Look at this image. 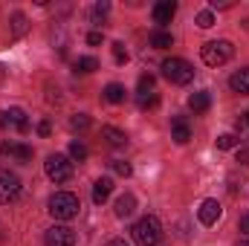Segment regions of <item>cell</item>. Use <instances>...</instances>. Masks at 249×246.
<instances>
[{"label":"cell","mask_w":249,"mask_h":246,"mask_svg":"<svg viewBox=\"0 0 249 246\" xmlns=\"http://www.w3.org/2000/svg\"><path fill=\"white\" fill-rule=\"evenodd\" d=\"M220 203L217 200H203L200 203V209H197V220L203 223V226H214L217 220H220Z\"/></svg>","instance_id":"cell-8"},{"label":"cell","mask_w":249,"mask_h":246,"mask_svg":"<svg viewBox=\"0 0 249 246\" xmlns=\"http://www.w3.org/2000/svg\"><path fill=\"white\" fill-rule=\"evenodd\" d=\"M12 32H15V35H23V32H26V18H23L20 12L12 15Z\"/></svg>","instance_id":"cell-27"},{"label":"cell","mask_w":249,"mask_h":246,"mask_svg":"<svg viewBox=\"0 0 249 246\" xmlns=\"http://www.w3.org/2000/svg\"><path fill=\"white\" fill-rule=\"evenodd\" d=\"M229 87H232L235 93H241V96H249V67L238 70V72L229 78Z\"/></svg>","instance_id":"cell-14"},{"label":"cell","mask_w":249,"mask_h":246,"mask_svg":"<svg viewBox=\"0 0 249 246\" xmlns=\"http://www.w3.org/2000/svg\"><path fill=\"white\" fill-rule=\"evenodd\" d=\"M235 136H238V145L241 148H249V110L238 116V133Z\"/></svg>","instance_id":"cell-18"},{"label":"cell","mask_w":249,"mask_h":246,"mask_svg":"<svg viewBox=\"0 0 249 246\" xmlns=\"http://www.w3.org/2000/svg\"><path fill=\"white\" fill-rule=\"evenodd\" d=\"M70 127H72V130H84V127H90V116H87V113H75V116L70 119Z\"/></svg>","instance_id":"cell-28"},{"label":"cell","mask_w":249,"mask_h":246,"mask_svg":"<svg viewBox=\"0 0 249 246\" xmlns=\"http://www.w3.org/2000/svg\"><path fill=\"white\" fill-rule=\"evenodd\" d=\"M107 12H110V3H96V6H93V12H90V20L102 26V23H105V18H107Z\"/></svg>","instance_id":"cell-23"},{"label":"cell","mask_w":249,"mask_h":246,"mask_svg":"<svg viewBox=\"0 0 249 246\" xmlns=\"http://www.w3.org/2000/svg\"><path fill=\"white\" fill-rule=\"evenodd\" d=\"M133 211H136V200H133V194L124 191L122 197L116 200V217H130Z\"/></svg>","instance_id":"cell-15"},{"label":"cell","mask_w":249,"mask_h":246,"mask_svg":"<svg viewBox=\"0 0 249 246\" xmlns=\"http://www.w3.org/2000/svg\"><path fill=\"white\" fill-rule=\"evenodd\" d=\"M217 148H220V151L238 148V136H235V133H223V136H217Z\"/></svg>","instance_id":"cell-26"},{"label":"cell","mask_w":249,"mask_h":246,"mask_svg":"<svg viewBox=\"0 0 249 246\" xmlns=\"http://www.w3.org/2000/svg\"><path fill=\"white\" fill-rule=\"evenodd\" d=\"M238 162H241V165H249V148H241V151H238Z\"/></svg>","instance_id":"cell-32"},{"label":"cell","mask_w":249,"mask_h":246,"mask_svg":"<svg viewBox=\"0 0 249 246\" xmlns=\"http://www.w3.org/2000/svg\"><path fill=\"white\" fill-rule=\"evenodd\" d=\"M44 244L47 246H75V232L70 226H64V223H55L53 229H47Z\"/></svg>","instance_id":"cell-7"},{"label":"cell","mask_w":249,"mask_h":246,"mask_svg":"<svg viewBox=\"0 0 249 246\" xmlns=\"http://www.w3.org/2000/svg\"><path fill=\"white\" fill-rule=\"evenodd\" d=\"M107 246H130V244H124L122 238H113V241H110V244H107Z\"/></svg>","instance_id":"cell-37"},{"label":"cell","mask_w":249,"mask_h":246,"mask_svg":"<svg viewBox=\"0 0 249 246\" xmlns=\"http://www.w3.org/2000/svg\"><path fill=\"white\" fill-rule=\"evenodd\" d=\"M148 96H157V93H154V75H139L136 99H148Z\"/></svg>","instance_id":"cell-21"},{"label":"cell","mask_w":249,"mask_h":246,"mask_svg":"<svg viewBox=\"0 0 249 246\" xmlns=\"http://www.w3.org/2000/svg\"><path fill=\"white\" fill-rule=\"evenodd\" d=\"M241 232H244V235H249V214H244V217H241Z\"/></svg>","instance_id":"cell-34"},{"label":"cell","mask_w":249,"mask_h":246,"mask_svg":"<svg viewBox=\"0 0 249 246\" xmlns=\"http://www.w3.org/2000/svg\"><path fill=\"white\" fill-rule=\"evenodd\" d=\"M70 159H75V162H84L87 159V148H84V142H70Z\"/></svg>","instance_id":"cell-24"},{"label":"cell","mask_w":249,"mask_h":246,"mask_svg":"<svg viewBox=\"0 0 249 246\" xmlns=\"http://www.w3.org/2000/svg\"><path fill=\"white\" fill-rule=\"evenodd\" d=\"M38 133H41V136H50V133H53L50 122H41V124H38Z\"/></svg>","instance_id":"cell-33"},{"label":"cell","mask_w":249,"mask_h":246,"mask_svg":"<svg viewBox=\"0 0 249 246\" xmlns=\"http://www.w3.org/2000/svg\"><path fill=\"white\" fill-rule=\"evenodd\" d=\"M209 105H212V96H209L206 90H200V93H194V96L188 99V107H191L194 113H206Z\"/></svg>","instance_id":"cell-16"},{"label":"cell","mask_w":249,"mask_h":246,"mask_svg":"<svg viewBox=\"0 0 249 246\" xmlns=\"http://www.w3.org/2000/svg\"><path fill=\"white\" fill-rule=\"evenodd\" d=\"M177 15V3L174 0H162V3H157L154 6V20L160 23V26H165V23H171V18Z\"/></svg>","instance_id":"cell-10"},{"label":"cell","mask_w":249,"mask_h":246,"mask_svg":"<svg viewBox=\"0 0 249 246\" xmlns=\"http://www.w3.org/2000/svg\"><path fill=\"white\" fill-rule=\"evenodd\" d=\"M3 75H6V72H3V67H0V84H3Z\"/></svg>","instance_id":"cell-38"},{"label":"cell","mask_w":249,"mask_h":246,"mask_svg":"<svg viewBox=\"0 0 249 246\" xmlns=\"http://www.w3.org/2000/svg\"><path fill=\"white\" fill-rule=\"evenodd\" d=\"M113 58H116V64H127V50H124L122 41L113 44Z\"/></svg>","instance_id":"cell-30"},{"label":"cell","mask_w":249,"mask_h":246,"mask_svg":"<svg viewBox=\"0 0 249 246\" xmlns=\"http://www.w3.org/2000/svg\"><path fill=\"white\" fill-rule=\"evenodd\" d=\"M238 246H249V241H241V244H238Z\"/></svg>","instance_id":"cell-39"},{"label":"cell","mask_w":249,"mask_h":246,"mask_svg":"<svg viewBox=\"0 0 249 246\" xmlns=\"http://www.w3.org/2000/svg\"><path fill=\"white\" fill-rule=\"evenodd\" d=\"M105 102H110V105H122L124 102V87L122 84H107V87H105Z\"/></svg>","instance_id":"cell-20"},{"label":"cell","mask_w":249,"mask_h":246,"mask_svg":"<svg viewBox=\"0 0 249 246\" xmlns=\"http://www.w3.org/2000/svg\"><path fill=\"white\" fill-rule=\"evenodd\" d=\"M44 168H47V177H50L53 183H67V180L72 177V162H70V157H64V154H50L47 162H44Z\"/></svg>","instance_id":"cell-4"},{"label":"cell","mask_w":249,"mask_h":246,"mask_svg":"<svg viewBox=\"0 0 249 246\" xmlns=\"http://www.w3.org/2000/svg\"><path fill=\"white\" fill-rule=\"evenodd\" d=\"M171 139L177 142V145H186L188 139H191V127L183 116H177L174 122H171Z\"/></svg>","instance_id":"cell-13"},{"label":"cell","mask_w":249,"mask_h":246,"mask_svg":"<svg viewBox=\"0 0 249 246\" xmlns=\"http://www.w3.org/2000/svg\"><path fill=\"white\" fill-rule=\"evenodd\" d=\"M0 127H9V113H6V110L0 113Z\"/></svg>","instance_id":"cell-36"},{"label":"cell","mask_w":249,"mask_h":246,"mask_svg":"<svg viewBox=\"0 0 249 246\" xmlns=\"http://www.w3.org/2000/svg\"><path fill=\"white\" fill-rule=\"evenodd\" d=\"M130 235H133V241H136L139 246H157L160 241H162V223H160V217L145 214L142 220L133 223Z\"/></svg>","instance_id":"cell-1"},{"label":"cell","mask_w":249,"mask_h":246,"mask_svg":"<svg viewBox=\"0 0 249 246\" xmlns=\"http://www.w3.org/2000/svg\"><path fill=\"white\" fill-rule=\"evenodd\" d=\"M72 70H75L78 75H87V72H93V70H99V61H96L93 55H84V58H78V61L72 64Z\"/></svg>","instance_id":"cell-22"},{"label":"cell","mask_w":249,"mask_h":246,"mask_svg":"<svg viewBox=\"0 0 249 246\" xmlns=\"http://www.w3.org/2000/svg\"><path fill=\"white\" fill-rule=\"evenodd\" d=\"M110 194H113V180H110V177L96 180V185H93V203H96V206L107 203V200H110Z\"/></svg>","instance_id":"cell-12"},{"label":"cell","mask_w":249,"mask_h":246,"mask_svg":"<svg viewBox=\"0 0 249 246\" xmlns=\"http://www.w3.org/2000/svg\"><path fill=\"white\" fill-rule=\"evenodd\" d=\"M197 26H200V29H212V26H214V12H212V9H203V12L197 15Z\"/></svg>","instance_id":"cell-25"},{"label":"cell","mask_w":249,"mask_h":246,"mask_svg":"<svg viewBox=\"0 0 249 246\" xmlns=\"http://www.w3.org/2000/svg\"><path fill=\"white\" fill-rule=\"evenodd\" d=\"M229 6V0H212V9H226Z\"/></svg>","instance_id":"cell-35"},{"label":"cell","mask_w":249,"mask_h":246,"mask_svg":"<svg viewBox=\"0 0 249 246\" xmlns=\"http://www.w3.org/2000/svg\"><path fill=\"white\" fill-rule=\"evenodd\" d=\"M102 139H105L110 148H124V145H127V133L119 130V127H113V124H105V127H102Z\"/></svg>","instance_id":"cell-11"},{"label":"cell","mask_w":249,"mask_h":246,"mask_svg":"<svg viewBox=\"0 0 249 246\" xmlns=\"http://www.w3.org/2000/svg\"><path fill=\"white\" fill-rule=\"evenodd\" d=\"M113 171H116L119 177H130V174H133L130 162H124V159H113Z\"/></svg>","instance_id":"cell-29"},{"label":"cell","mask_w":249,"mask_h":246,"mask_svg":"<svg viewBox=\"0 0 249 246\" xmlns=\"http://www.w3.org/2000/svg\"><path fill=\"white\" fill-rule=\"evenodd\" d=\"M151 47H154V50H168V47H174V38H171V32H165V29H157V32L151 35Z\"/></svg>","instance_id":"cell-19"},{"label":"cell","mask_w":249,"mask_h":246,"mask_svg":"<svg viewBox=\"0 0 249 246\" xmlns=\"http://www.w3.org/2000/svg\"><path fill=\"white\" fill-rule=\"evenodd\" d=\"M6 113H9V124H12V127H18L20 133L29 130V119H26V113H23L20 107H12V110H6Z\"/></svg>","instance_id":"cell-17"},{"label":"cell","mask_w":249,"mask_h":246,"mask_svg":"<svg viewBox=\"0 0 249 246\" xmlns=\"http://www.w3.org/2000/svg\"><path fill=\"white\" fill-rule=\"evenodd\" d=\"M78 211H81V203L72 191H58L50 197V214L55 220H72Z\"/></svg>","instance_id":"cell-2"},{"label":"cell","mask_w":249,"mask_h":246,"mask_svg":"<svg viewBox=\"0 0 249 246\" xmlns=\"http://www.w3.org/2000/svg\"><path fill=\"white\" fill-rule=\"evenodd\" d=\"M0 154H3V157H15V159H20V162H29V159H32V148H29V145H20V142H3V145H0Z\"/></svg>","instance_id":"cell-9"},{"label":"cell","mask_w":249,"mask_h":246,"mask_svg":"<svg viewBox=\"0 0 249 246\" xmlns=\"http://www.w3.org/2000/svg\"><path fill=\"white\" fill-rule=\"evenodd\" d=\"M232 44L229 41H209L203 50H200V55H203V61L209 64V67H220V64H226L232 58Z\"/></svg>","instance_id":"cell-5"},{"label":"cell","mask_w":249,"mask_h":246,"mask_svg":"<svg viewBox=\"0 0 249 246\" xmlns=\"http://www.w3.org/2000/svg\"><path fill=\"white\" fill-rule=\"evenodd\" d=\"M87 44H90V47H99V44H102V32H90V35H87Z\"/></svg>","instance_id":"cell-31"},{"label":"cell","mask_w":249,"mask_h":246,"mask_svg":"<svg viewBox=\"0 0 249 246\" xmlns=\"http://www.w3.org/2000/svg\"><path fill=\"white\" fill-rule=\"evenodd\" d=\"M162 75L171 81V84H191L194 78V67L186 61V58H165L162 61Z\"/></svg>","instance_id":"cell-3"},{"label":"cell","mask_w":249,"mask_h":246,"mask_svg":"<svg viewBox=\"0 0 249 246\" xmlns=\"http://www.w3.org/2000/svg\"><path fill=\"white\" fill-rule=\"evenodd\" d=\"M20 197V177L12 171H0V203H15Z\"/></svg>","instance_id":"cell-6"}]
</instances>
